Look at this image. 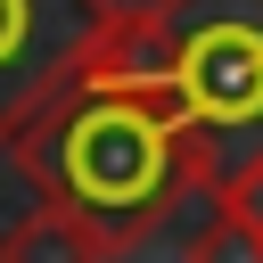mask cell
Wrapping results in <instances>:
<instances>
[{
	"mask_svg": "<svg viewBox=\"0 0 263 263\" xmlns=\"http://www.w3.org/2000/svg\"><path fill=\"white\" fill-rule=\"evenodd\" d=\"M16 173L33 181L41 205H66L74 222H90L115 255L140 247L181 197L205 189V156L189 140V123L173 115V99H156L148 82L123 74H82L16 148ZM214 197V189H205Z\"/></svg>",
	"mask_w": 263,
	"mask_h": 263,
	"instance_id": "obj_1",
	"label": "cell"
},
{
	"mask_svg": "<svg viewBox=\"0 0 263 263\" xmlns=\"http://www.w3.org/2000/svg\"><path fill=\"white\" fill-rule=\"evenodd\" d=\"M99 74L148 82L173 99L205 156V189L222 197L263 156V0H156L123 8Z\"/></svg>",
	"mask_w": 263,
	"mask_h": 263,
	"instance_id": "obj_2",
	"label": "cell"
},
{
	"mask_svg": "<svg viewBox=\"0 0 263 263\" xmlns=\"http://www.w3.org/2000/svg\"><path fill=\"white\" fill-rule=\"evenodd\" d=\"M123 0H0V156L99 66Z\"/></svg>",
	"mask_w": 263,
	"mask_h": 263,
	"instance_id": "obj_3",
	"label": "cell"
},
{
	"mask_svg": "<svg viewBox=\"0 0 263 263\" xmlns=\"http://www.w3.org/2000/svg\"><path fill=\"white\" fill-rule=\"evenodd\" d=\"M107 255L115 247L90 222H74L66 205H33V214H16L0 230V263H107Z\"/></svg>",
	"mask_w": 263,
	"mask_h": 263,
	"instance_id": "obj_4",
	"label": "cell"
},
{
	"mask_svg": "<svg viewBox=\"0 0 263 263\" xmlns=\"http://www.w3.org/2000/svg\"><path fill=\"white\" fill-rule=\"evenodd\" d=\"M189 263H263V230H255L238 205H222V197H214L205 230L189 238Z\"/></svg>",
	"mask_w": 263,
	"mask_h": 263,
	"instance_id": "obj_5",
	"label": "cell"
}]
</instances>
